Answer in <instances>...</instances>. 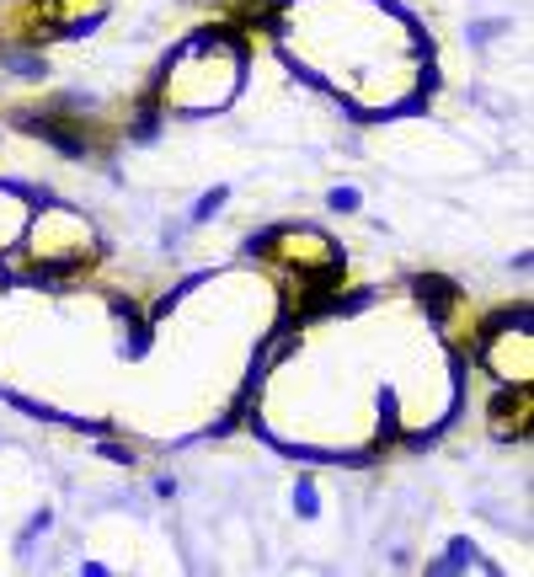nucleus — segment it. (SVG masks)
<instances>
[{"label": "nucleus", "instance_id": "nucleus-1", "mask_svg": "<svg viewBox=\"0 0 534 577\" xmlns=\"http://www.w3.org/2000/svg\"><path fill=\"white\" fill-rule=\"evenodd\" d=\"M332 209H358V193H353V187H337V193H332Z\"/></svg>", "mask_w": 534, "mask_h": 577}, {"label": "nucleus", "instance_id": "nucleus-2", "mask_svg": "<svg viewBox=\"0 0 534 577\" xmlns=\"http://www.w3.org/2000/svg\"><path fill=\"white\" fill-rule=\"evenodd\" d=\"M219 204H225V193H209V198H203V204H198V220H209V214H214Z\"/></svg>", "mask_w": 534, "mask_h": 577}, {"label": "nucleus", "instance_id": "nucleus-3", "mask_svg": "<svg viewBox=\"0 0 534 577\" xmlns=\"http://www.w3.org/2000/svg\"><path fill=\"white\" fill-rule=\"evenodd\" d=\"M294 503H300V513L310 519V513H316V492H310V487H300V497H294Z\"/></svg>", "mask_w": 534, "mask_h": 577}]
</instances>
